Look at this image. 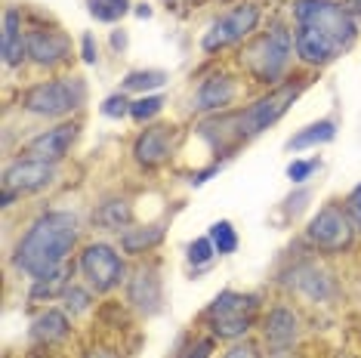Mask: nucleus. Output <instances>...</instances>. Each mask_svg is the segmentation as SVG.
Segmentation results:
<instances>
[{
	"instance_id": "nucleus-1",
	"label": "nucleus",
	"mask_w": 361,
	"mask_h": 358,
	"mask_svg": "<svg viewBox=\"0 0 361 358\" xmlns=\"http://www.w3.org/2000/svg\"><path fill=\"white\" fill-rule=\"evenodd\" d=\"M80 238V219L71 210H47L25 229L13 247V266L31 281L68 266Z\"/></svg>"
},
{
	"instance_id": "nucleus-2",
	"label": "nucleus",
	"mask_w": 361,
	"mask_h": 358,
	"mask_svg": "<svg viewBox=\"0 0 361 358\" xmlns=\"http://www.w3.org/2000/svg\"><path fill=\"white\" fill-rule=\"evenodd\" d=\"M293 28L287 22L275 19L266 31H257L247 44L241 47V68L257 80V84L266 87H278L284 84L287 71L293 65Z\"/></svg>"
},
{
	"instance_id": "nucleus-3",
	"label": "nucleus",
	"mask_w": 361,
	"mask_h": 358,
	"mask_svg": "<svg viewBox=\"0 0 361 358\" xmlns=\"http://www.w3.org/2000/svg\"><path fill=\"white\" fill-rule=\"evenodd\" d=\"M84 102H87V84L78 75L40 80V84H31L22 93V109L28 115L47 118V121H62V118L75 115Z\"/></svg>"
},
{
	"instance_id": "nucleus-4",
	"label": "nucleus",
	"mask_w": 361,
	"mask_h": 358,
	"mask_svg": "<svg viewBox=\"0 0 361 358\" xmlns=\"http://www.w3.org/2000/svg\"><path fill=\"white\" fill-rule=\"evenodd\" d=\"M290 19L293 25L324 31L346 53L358 40V19L343 0H290Z\"/></svg>"
},
{
	"instance_id": "nucleus-5",
	"label": "nucleus",
	"mask_w": 361,
	"mask_h": 358,
	"mask_svg": "<svg viewBox=\"0 0 361 358\" xmlns=\"http://www.w3.org/2000/svg\"><path fill=\"white\" fill-rule=\"evenodd\" d=\"M302 90H306V80H284V84H278V87H269V93H262L259 99H253L247 109L232 111L238 140L241 142L253 140V136H259L262 130L278 124V121L287 115V109L300 99Z\"/></svg>"
},
{
	"instance_id": "nucleus-6",
	"label": "nucleus",
	"mask_w": 361,
	"mask_h": 358,
	"mask_svg": "<svg viewBox=\"0 0 361 358\" xmlns=\"http://www.w3.org/2000/svg\"><path fill=\"white\" fill-rule=\"evenodd\" d=\"M259 312V297L257 294H241V290H219L213 303L204 309V321L216 340H244L257 321Z\"/></svg>"
},
{
	"instance_id": "nucleus-7",
	"label": "nucleus",
	"mask_w": 361,
	"mask_h": 358,
	"mask_svg": "<svg viewBox=\"0 0 361 358\" xmlns=\"http://www.w3.org/2000/svg\"><path fill=\"white\" fill-rule=\"evenodd\" d=\"M259 19H262V6L257 0H238L235 6H228L226 13H219L207 25V31L201 35V50L207 56H216L228 50V47H238V44L244 47L257 35Z\"/></svg>"
},
{
	"instance_id": "nucleus-8",
	"label": "nucleus",
	"mask_w": 361,
	"mask_h": 358,
	"mask_svg": "<svg viewBox=\"0 0 361 358\" xmlns=\"http://www.w3.org/2000/svg\"><path fill=\"white\" fill-rule=\"evenodd\" d=\"M355 223H352L346 204H324L306 223V244L318 254H346L355 244Z\"/></svg>"
},
{
	"instance_id": "nucleus-9",
	"label": "nucleus",
	"mask_w": 361,
	"mask_h": 358,
	"mask_svg": "<svg viewBox=\"0 0 361 358\" xmlns=\"http://www.w3.org/2000/svg\"><path fill=\"white\" fill-rule=\"evenodd\" d=\"M78 272H80V278H84V284H90L96 294H111V290H118L130 275L124 254H121L114 244H105V241H93L80 250Z\"/></svg>"
},
{
	"instance_id": "nucleus-10",
	"label": "nucleus",
	"mask_w": 361,
	"mask_h": 358,
	"mask_svg": "<svg viewBox=\"0 0 361 358\" xmlns=\"http://www.w3.org/2000/svg\"><path fill=\"white\" fill-rule=\"evenodd\" d=\"M176 142H179L176 124H170V121H152V124H145V130H139L130 154H133V161L142 170H158L173 158Z\"/></svg>"
},
{
	"instance_id": "nucleus-11",
	"label": "nucleus",
	"mask_w": 361,
	"mask_h": 358,
	"mask_svg": "<svg viewBox=\"0 0 361 358\" xmlns=\"http://www.w3.org/2000/svg\"><path fill=\"white\" fill-rule=\"evenodd\" d=\"M80 136V121H59L56 127L50 130H40L37 136L22 145V158H31V161H44V164H59V161L68 158V152L75 149Z\"/></svg>"
},
{
	"instance_id": "nucleus-12",
	"label": "nucleus",
	"mask_w": 361,
	"mask_h": 358,
	"mask_svg": "<svg viewBox=\"0 0 361 358\" xmlns=\"http://www.w3.org/2000/svg\"><path fill=\"white\" fill-rule=\"evenodd\" d=\"M127 303L139 315H158L164 306V281H161V266L149 259L139 263L133 272L127 275Z\"/></svg>"
},
{
	"instance_id": "nucleus-13",
	"label": "nucleus",
	"mask_w": 361,
	"mask_h": 358,
	"mask_svg": "<svg viewBox=\"0 0 361 358\" xmlns=\"http://www.w3.org/2000/svg\"><path fill=\"white\" fill-rule=\"evenodd\" d=\"M75 47L68 35L56 25H35L28 28V62L37 68H59L71 59Z\"/></svg>"
},
{
	"instance_id": "nucleus-14",
	"label": "nucleus",
	"mask_w": 361,
	"mask_h": 358,
	"mask_svg": "<svg viewBox=\"0 0 361 358\" xmlns=\"http://www.w3.org/2000/svg\"><path fill=\"white\" fill-rule=\"evenodd\" d=\"M56 183V164H44V161H31V158H16L4 170V189L25 198V195H37L44 189H50Z\"/></svg>"
},
{
	"instance_id": "nucleus-15",
	"label": "nucleus",
	"mask_w": 361,
	"mask_h": 358,
	"mask_svg": "<svg viewBox=\"0 0 361 358\" xmlns=\"http://www.w3.org/2000/svg\"><path fill=\"white\" fill-rule=\"evenodd\" d=\"M238 96V80L226 71H213L195 87V96H192V111L198 115H219L226 111L228 105L235 102Z\"/></svg>"
},
{
	"instance_id": "nucleus-16",
	"label": "nucleus",
	"mask_w": 361,
	"mask_h": 358,
	"mask_svg": "<svg viewBox=\"0 0 361 358\" xmlns=\"http://www.w3.org/2000/svg\"><path fill=\"white\" fill-rule=\"evenodd\" d=\"M0 56L4 68H22L28 62V31H25V13L19 6L4 10V31H0Z\"/></svg>"
},
{
	"instance_id": "nucleus-17",
	"label": "nucleus",
	"mask_w": 361,
	"mask_h": 358,
	"mask_svg": "<svg viewBox=\"0 0 361 358\" xmlns=\"http://www.w3.org/2000/svg\"><path fill=\"white\" fill-rule=\"evenodd\" d=\"M262 337H266L269 349H275V352L290 349L300 337V315L287 306L269 309V315L262 319Z\"/></svg>"
},
{
	"instance_id": "nucleus-18",
	"label": "nucleus",
	"mask_w": 361,
	"mask_h": 358,
	"mask_svg": "<svg viewBox=\"0 0 361 358\" xmlns=\"http://www.w3.org/2000/svg\"><path fill=\"white\" fill-rule=\"evenodd\" d=\"M167 223H149V226H130L121 232V254L124 257H145L164 241Z\"/></svg>"
},
{
	"instance_id": "nucleus-19",
	"label": "nucleus",
	"mask_w": 361,
	"mask_h": 358,
	"mask_svg": "<svg viewBox=\"0 0 361 358\" xmlns=\"http://www.w3.org/2000/svg\"><path fill=\"white\" fill-rule=\"evenodd\" d=\"M290 288L306 294L309 300H324L331 297L334 281L324 268H318V263H300L290 268Z\"/></svg>"
},
{
	"instance_id": "nucleus-20",
	"label": "nucleus",
	"mask_w": 361,
	"mask_h": 358,
	"mask_svg": "<svg viewBox=\"0 0 361 358\" xmlns=\"http://www.w3.org/2000/svg\"><path fill=\"white\" fill-rule=\"evenodd\" d=\"M68 333H71V319L65 309H44L35 319V324H31V337L40 346L62 343V340H68Z\"/></svg>"
},
{
	"instance_id": "nucleus-21",
	"label": "nucleus",
	"mask_w": 361,
	"mask_h": 358,
	"mask_svg": "<svg viewBox=\"0 0 361 358\" xmlns=\"http://www.w3.org/2000/svg\"><path fill=\"white\" fill-rule=\"evenodd\" d=\"M336 140V121L334 118H322L312 121L302 130L287 140V152H306V149H318V145H327Z\"/></svg>"
},
{
	"instance_id": "nucleus-22",
	"label": "nucleus",
	"mask_w": 361,
	"mask_h": 358,
	"mask_svg": "<svg viewBox=\"0 0 361 358\" xmlns=\"http://www.w3.org/2000/svg\"><path fill=\"white\" fill-rule=\"evenodd\" d=\"M130 219H133V207H130L127 198H111L102 201L99 207L93 210V223L105 232H124L130 229Z\"/></svg>"
},
{
	"instance_id": "nucleus-23",
	"label": "nucleus",
	"mask_w": 361,
	"mask_h": 358,
	"mask_svg": "<svg viewBox=\"0 0 361 358\" xmlns=\"http://www.w3.org/2000/svg\"><path fill=\"white\" fill-rule=\"evenodd\" d=\"M68 284H71V266H62L59 272L31 281L28 300H31V303H50V300H62V294H65V288H68Z\"/></svg>"
},
{
	"instance_id": "nucleus-24",
	"label": "nucleus",
	"mask_w": 361,
	"mask_h": 358,
	"mask_svg": "<svg viewBox=\"0 0 361 358\" xmlns=\"http://www.w3.org/2000/svg\"><path fill=\"white\" fill-rule=\"evenodd\" d=\"M167 80H170L167 71H161V68H139V71H130V75L124 78L121 90H124V93L145 96V93H154V90H161Z\"/></svg>"
},
{
	"instance_id": "nucleus-25",
	"label": "nucleus",
	"mask_w": 361,
	"mask_h": 358,
	"mask_svg": "<svg viewBox=\"0 0 361 358\" xmlns=\"http://www.w3.org/2000/svg\"><path fill=\"white\" fill-rule=\"evenodd\" d=\"M87 13L93 16L96 22L114 25V22H121L127 13H133V4H130V0H87Z\"/></svg>"
},
{
	"instance_id": "nucleus-26",
	"label": "nucleus",
	"mask_w": 361,
	"mask_h": 358,
	"mask_svg": "<svg viewBox=\"0 0 361 358\" xmlns=\"http://www.w3.org/2000/svg\"><path fill=\"white\" fill-rule=\"evenodd\" d=\"M93 294H96V290L90 288V284L71 281L68 288H65V294H62L65 312H68V315H84V312H90V309H93Z\"/></svg>"
},
{
	"instance_id": "nucleus-27",
	"label": "nucleus",
	"mask_w": 361,
	"mask_h": 358,
	"mask_svg": "<svg viewBox=\"0 0 361 358\" xmlns=\"http://www.w3.org/2000/svg\"><path fill=\"white\" fill-rule=\"evenodd\" d=\"M164 105H167V99H164L161 93H145V96H139V99H133V105H130V118L145 127L161 115Z\"/></svg>"
},
{
	"instance_id": "nucleus-28",
	"label": "nucleus",
	"mask_w": 361,
	"mask_h": 358,
	"mask_svg": "<svg viewBox=\"0 0 361 358\" xmlns=\"http://www.w3.org/2000/svg\"><path fill=\"white\" fill-rule=\"evenodd\" d=\"M210 241H213V247H216V254L219 257H228V254H235L238 250V232H235V226L228 223V219H216V223L210 226Z\"/></svg>"
},
{
	"instance_id": "nucleus-29",
	"label": "nucleus",
	"mask_w": 361,
	"mask_h": 358,
	"mask_svg": "<svg viewBox=\"0 0 361 358\" xmlns=\"http://www.w3.org/2000/svg\"><path fill=\"white\" fill-rule=\"evenodd\" d=\"M130 105H133V99H130L124 90H118V93L105 96V102L99 105V111L105 118H111V121H121V118H130Z\"/></svg>"
},
{
	"instance_id": "nucleus-30",
	"label": "nucleus",
	"mask_w": 361,
	"mask_h": 358,
	"mask_svg": "<svg viewBox=\"0 0 361 358\" xmlns=\"http://www.w3.org/2000/svg\"><path fill=\"white\" fill-rule=\"evenodd\" d=\"M213 257H216V247H213L210 235L195 238L192 244H188V263H192V266H207Z\"/></svg>"
},
{
	"instance_id": "nucleus-31",
	"label": "nucleus",
	"mask_w": 361,
	"mask_h": 358,
	"mask_svg": "<svg viewBox=\"0 0 361 358\" xmlns=\"http://www.w3.org/2000/svg\"><path fill=\"white\" fill-rule=\"evenodd\" d=\"M213 349H216V337H195L192 343H185L183 346V352H179L176 358H210L213 355Z\"/></svg>"
},
{
	"instance_id": "nucleus-32",
	"label": "nucleus",
	"mask_w": 361,
	"mask_h": 358,
	"mask_svg": "<svg viewBox=\"0 0 361 358\" xmlns=\"http://www.w3.org/2000/svg\"><path fill=\"white\" fill-rule=\"evenodd\" d=\"M318 167H322V161H318V158H309V161H290V164H287V179H290V183H306V179L312 176V173H315V170Z\"/></svg>"
},
{
	"instance_id": "nucleus-33",
	"label": "nucleus",
	"mask_w": 361,
	"mask_h": 358,
	"mask_svg": "<svg viewBox=\"0 0 361 358\" xmlns=\"http://www.w3.org/2000/svg\"><path fill=\"white\" fill-rule=\"evenodd\" d=\"M223 358H262V355H259V346L257 343H250V340H238V343L228 349Z\"/></svg>"
},
{
	"instance_id": "nucleus-34",
	"label": "nucleus",
	"mask_w": 361,
	"mask_h": 358,
	"mask_svg": "<svg viewBox=\"0 0 361 358\" xmlns=\"http://www.w3.org/2000/svg\"><path fill=\"white\" fill-rule=\"evenodd\" d=\"M80 59H84L87 65H96L99 62V47H96V37L90 35H80Z\"/></svg>"
},
{
	"instance_id": "nucleus-35",
	"label": "nucleus",
	"mask_w": 361,
	"mask_h": 358,
	"mask_svg": "<svg viewBox=\"0 0 361 358\" xmlns=\"http://www.w3.org/2000/svg\"><path fill=\"white\" fill-rule=\"evenodd\" d=\"M346 210H349L352 223H355V229L361 232V183L349 192V198H346Z\"/></svg>"
},
{
	"instance_id": "nucleus-36",
	"label": "nucleus",
	"mask_w": 361,
	"mask_h": 358,
	"mask_svg": "<svg viewBox=\"0 0 361 358\" xmlns=\"http://www.w3.org/2000/svg\"><path fill=\"white\" fill-rule=\"evenodd\" d=\"M84 358H121V355L114 352L111 346H90L84 352Z\"/></svg>"
},
{
	"instance_id": "nucleus-37",
	"label": "nucleus",
	"mask_w": 361,
	"mask_h": 358,
	"mask_svg": "<svg viewBox=\"0 0 361 358\" xmlns=\"http://www.w3.org/2000/svg\"><path fill=\"white\" fill-rule=\"evenodd\" d=\"M213 173H219V164H210V167L198 170V173H192V179H188V183H192V185H204V183H207V179H210Z\"/></svg>"
},
{
	"instance_id": "nucleus-38",
	"label": "nucleus",
	"mask_w": 361,
	"mask_h": 358,
	"mask_svg": "<svg viewBox=\"0 0 361 358\" xmlns=\"http://www.w3.org/2000/svg\"><path fill=\"white\" fill-rule=\"evenodd\" d=\"M111 47H114V50H127V31L124 28H114L111 31Z\"/></svg>"
},
{
	"instance_id": "nucleus-39",
	"label": "nucleus",
	"mask_w": 361,
	"mask_h": 358,
	"mask_svg": "<svg viewBox=\"0 0 361 358\" xmlns=\"http://www.w3.org/2000/svg\"><path fill=\"white\" fill-rule=\"evenodd\" d=\"M133 13L139 16V19H149V16H152V6H149V4H136Z\"/></svg>"
},
{
	"instance_id": "nucleus-40",
	"label": "nucleus",
	"mask_w": 361,
	"mask_h": 358,
	"mask_svg": "<svg viewBox=\"0 0 361 358\" xmlns=\"http://www.w3.org/2000/svg\"><path fill=\"white\" fill-rule=\"evenodd\" d=\"M343 4H346L349 10L355 13V19H358V16H361V0H343Z\"/></svg>"
},
{
	"instance_id": "nucleus-41",
	"label": "nucleus",
	"mask_w": 361,
	"mask_h": 358,
	"mask_svg": "<svg viewBox=\"0 0 361 358\" xmlns=\"http://www.w3.org/2000/svg\"><path fill=\"white\" fill-rule=\"evenodd\" d=\"M167 4H188V0H167Z\"/></svg>"
}]
</instances>
